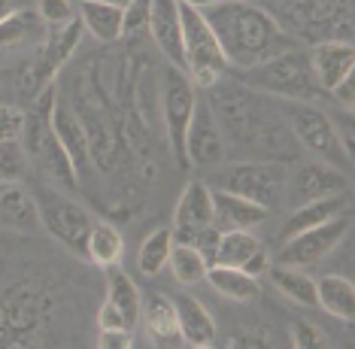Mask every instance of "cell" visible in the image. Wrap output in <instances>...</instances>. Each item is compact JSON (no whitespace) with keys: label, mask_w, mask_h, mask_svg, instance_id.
I'll return each mask as SVG.
<instances>
[{"label":"cell","mask_w":355,"mask_h":349,"mask_svg":"<svg viewBox=\"0 0 355 349\" xmlns=\"http://www.w3.org/2000/svg\"><path fill=\"white\" fill-rule=\"evenodd\" d=\"M176 3H189V6H198V10H204V6L216 3V0H176Z\"/></svg>","instance_id":"74e56055"},{"label":"cell","mask_w":355,"mask_h":349,"mask_svg":"<svg viewBox=\"0 0 355 349\" xmlns=\"http://www.w3.org/2000/svg\"><path fill=\"white\" fill-rule=\"evenodd\" d=\"M46 37V24L37 10H15L10 19L0 22V58L12 52L37 49Z\"/></svg>","instance_id":"ffe728a7"},{"label":"cell","mask_w":355,"mask_h":349,"mask_svg":"<svg viewBox=\"0 0 355 349\" xmlns=\"http://www.w3.org/2000/svg\"><path fill=\"white\" fill-rule=\"evenodd\" d=\"M103 271H107V301L125 316L128 325L137 328V322H140L143 291L137 289V282L128 277L119 264H110V267H103Z\"/></svg>","instance_id":"484cf974"},{"label":"cell","mask_w":355,"mask_h":349,"mask_svg":"<svg viewBox=\"0 0 355 349\" xmlns=\"http://www.w3.org/2000/svg\"><path fill=\"white\" fill-rule=\"evenodd\" d=\"M204 280L216 289V295L228 298V301H237V304L255 301L258 289H261L258 277H252V273H246V271H240V267H225V264H209Z\"/></svg>","instance_id":"d4e9b609"},{"label":"cell","mask_w":355,"mask_h":349,"mask_svg":"<svg viewBox=\"0 0 355 349\" xmlns=\"http://www.w3.org/2000/svg\"><path fill=\"white\" fill-rule=\"evenodd\" d=\"M37 15L43 24H67L76 19L73 0H37Z\"/></svg>","instance_id":"1f68e13d"},{"label":"cell","mask_w":355,"mask_h":349,"mask_svg":"<svg viewBox=\"0 0 355 349\" xmlns=\"http://www.w3.org/2000/svg\"><path fill=\"white\" fill-rule=\"evenodd\" d=\"M243 79L252 88H258V92H268L273 97H282V101H292V103H313L325 94L319 88L316 76H313L310 52H304L297 46L243 70Z\"/></svg>","instance_id":"3957f363"},{"label":"cell","mask_w":355,"mask_h":349,"mask_svg":"<svg viewBox=\"0 0 355 349\" xmlns=\"http://www.w3.org/2000/svg\"><path fill=\"white\" fill-rule=\"evenodd\" d=\"M292 346L295 349H316V346H331L325 331L316 328L313 322H295L292 325Z\"/></svg>","instance_id":"d6a6232c"},{"label":"cell","mask_w":355,"mask_h":349,"mask_svg":"<svg viewBox=\"0 0 355 349\" xmlns=\"http://www.w3.org/2000/svg\"><path fill=\"white\" fill-rule=\"evenodd\" d=\"M28 164L31 161L21 140H0V182H21Z\"/></svg>","instance_id":"4dcf8cb0"},{"label":"cell","mask_w":355,"mask_h":349,"mask_svg":"<svg viewBox=\"0 0 355 349\" xmlns=\"http://www.w3.org/2000/svg\"><path fill=\"white\" fill-rule=\"evenodd\" d=\"M286 167L277 161H237L222 173L219 189L234 191L240 198L252 201V204L270 210H277L282 204V194H286Z\"/></svg>","instance_id":"ba28073f"},{"label":"cell","mask_w":355,"mask_h":349,"mask_svg":"<svg viewBox=\"0 0 355 349\" xmlns=\"http://www.w3.org/2000/svg\"><path fill=\"white\" fill-rule=\"evenodd\" d=\"M125 253V240L119 228H112L107 222H94L92 231H88V243H85V258L94 262L98 267H110L119 264Z\"/></svg>","instance_id":"83f0119b"},{"label":"cell","mask_w":355,"mask_h":349,"mask_svg":"<svg viewBox=\"0 0 355 349\" xmlns=\"http://www.w3.org/2000/svg\"><path fill=\"white\" fill-rule=\"evenodd\" d=\"M222 155H225V143H222V128H219V119H216V110L207 101H198L189 121V131H185L189 167H213L222 161Z\"/></svg>","instance_id":"8fae6325"},{"label":"cell","mask_w":355,"mask_h":349,"mask_svg":"<svg viewBox=\"0 0 355 349\" xmlns=\"http://www.w3.org/2000/svg\"><path fill=\"white\" fill-rule=\"evenodd\" d=\"M134 346V328H101L98 349H131Z\"/></svg>","instance_id":"836d02e7"},{"label":"cell","mask_w":355,"mask_h":349,"mask_svg":"<svg viewBox=\"0 0 355 349\" xmlns=\"http://www.w3.org/2000/svg\"><path fill=\"white\" fill-rule=\"evenodd\" d=\"M15 10H19V6H15V0H0V22L10 19Z\"/></svg>","instance_id":"8d00e7d4"},{"label":"cell","mask_w":355,"mask_h":349,"mask_svg":"<svg viewBox=\"0 0 355 349\" xmlns=\"http://www.w3.org/2000/svg\"><path fill=\"white\" fill-rule=\"evenodd\" d=\"M331 101H337V107L346 110V112H352L355 107V94H352V76H346L343 83H337L334 88H331Z\"/></svg>","instance_id":"e575fe53"},{"label":"cell","mask_w":355,"mask_h":349,"mask_svg":"<svg viewBox=\"0 0 355 349\" xmlns=\"http://www.w3.org/2000/svg\"><path fill=\"white\" fill-rule=\"evenodd\" d=\"M213 264L240 267V271L252 273V277H261L270 267V258H268L264 243L252 237L249 231H225V234H219V243H216Z\"/></svg>","instance_id":"9a60e30c"},{"label":"cell","mask_w":355,"mask_h":349,"mask_svg":"<svg viewBox=\"0 0 355 349\" xmlns=\"http://www.w3.org/2000/svg\"><path fill=\"white\" fill-rule=\"evenodd\" d=\"M167 267H171L173 280L180 282V286H198V282H204L209 264H207V258L191 246V243L173 240L171 255H167Z\"/></svg>","instance_id":"f1b7e54d"},{"label":"cell","mask_w":355,"mask_h":349,"mask_svg":"<svg viewBox=\"0 0 355 349\" xmlns=\"http://www.w3.org/2000/svg\"><path fill=\"white\" fill-rule=\"evenodd\" d=\"M0 222L15 231L40 228L37 201L21 182H0Z\"/></svg>","instance_id":"44dd1931"},{"label":"cell","mask_w":355,"mask_h":349,"mask_svg":"<svg viewBox=\"0 0 355 349\" xmlns=\"http://www.w3.org/2000/svg\"><path fill=\"white\" fill-rule=\"evenodd\" d=\"M173 310H176V328H180V340L185 346H213L216 343V322L209 310L198 301L195 295H180L173 298Z\"/></svg>","instance_id":"ac0fdd59"},{"label":"cell","mask_w":355,"mask_h":349,"mask_svg":"<svg viewBox=\"0 0 355 349\" xmlns=\"http://www.w3.org/2000/svg\"><path fill=\"white\" fill-rule=\"evenodd\" d=\"M79 22L83 28L101 43H116L125 34V10L112 3H94V0H79Z\"/></svg>","instance_id":"cb8c5ba5"},{"label":"cell","mask_w":355,"mask_h":349,"mask_svg":"<svg viewBox=\"0 0 355 349\" xmlns=\"http://www.w3.org/2000/svg\"><path fill=\"white\" fill-rule=\"evenodd\" d=\"M140 322L146 325L149 337L158 346H176L180 340V328H176V310L173 298H167L164 291H143L140 304Z\"/></svg>","instance_id":"d6986e66"},{"label":"cell","mask_w":355,"mask_h":349,"mask_svg":"<svg viewBox=\"0 0 355 349\" xmlns=\"http://www.w3.org/2000/svg\"><path fill=\"white\" fill-rule=\"evenodd\" d=\"M349 225H352V219H349V210H346V213L328 219V222L316 225V228L292 234V237H286V246L279 249V262L277 264L301 267V271L319 264L322 258H328L343 243V237L349 234Z\"/></svg>","instance_id":"9c48e42d"},{"label":"cell","mask_w":355,"mask_h":349,"mask_svg":"<svg viewBox=\"0 0 355 349\" xmlns=\"http://www.w3.org/2000/svg\"><path fill=\"white\" fill-rule=\"evenodd\" d=\"M316 307L340 322L355 319V282L343 273H328L316 280Z\"/></svg>","instance_id":"603a6c76"},{"label":"cell","mask_w":355,"mask_h":349,"mask_svg":"<svg viewBox=\"0 0 355 349\" xmlns=\"http://www.w3.org/2000/svg\"><path fill=\"white\" fill-rule=\"evenodd\" d=\"M171 246H173V231L171 228H158L152 231L146 240H143L140 253H137V264L146 277H158L161 271L167 267V255H171Z\"/></svg>","instance_id":"f546056e"},{"label":"cell","mask_w":355,"mask_h":349,"mask_svg":"<svg viewBox=\"0 0 355 349\" xmlns=\"http://www.w3.org/2000/svg\"><path fill=\"white\" fill-rule=\"evenodd\" d=\"M195 103H198V88L189 79V73L167 64V70L161 73V116H164V131H167L173 161L180 167H189V158H185V131H189Z\"/></svg>","instance_id":"52a82bcc"},{"label":"cell","mask_w":355,"mask_h":349,"mask_svg":"<svg viewBox=\"0 0 355 349\" xmlns=\"http://www.w3.org/2000/svg\"><path fill=\"white\" fill-rule=\"evenodd\" d=\"M34 201L40 210V225L58 243H64L70 253L85 258L88 231H92V225H94L92 213H88L85 207H79L76 201H70L64 191L52 189V185H40Z\"/></svg>","instance_id":"8992f818"},{"label":"cell","mask_w":355,"mask_h":349,"mask_svg":"<svg viewBox=\"0 0 355 349\" xmlns=\"http://www.w3.org/2000/svg\"><path fill=\"white\" fill-rule=\"evenodd\" d=\"M49 121H52L55 137H58L61 146H64V152H67L70 164H73V170H76V176L79 180L88 176L92 173V143H88V134H85L83 121L76 119V112L70 110L64 101L55 97Z\"/></svg>","instance_id":"4fadbf2b"},{"label":"cell","mask_w":355,"mask_h":349,"mask_svg":"<svg viewBox=\"0 0 355 349\" xmlns=\"http://www.w3.org/2000/svg\"><path fill=\"white\" fill-rule=\"evenodd\" d=\"M146 28L167 64L185 70V55H182V28H180V3L176 0H152Z\"/></svg>","instance_id":"5bb4252c"},{"label":"cell","mask_w":355,"mask_h":349,"mask_svg":"<svg viewBox=\"0 0 355 349\" xmlns=\"http://www.w3.org/2000/svg\"><path fill=\"white\" fill-rule=\"evenodd\" d=\"M180 28H182V55L185 73L195 88H209L219 83V76L228 70V61L222 55V46L216 40L213 28L207 24L204 12L198 6L180 3Z\"/></svg>","instance_id":"277c9868"},{"label":"cell","mask_w":355,"mask_h":349,"mask_svg":"<svg viewBox=\"0 0 355 349\" xmlns=\"http://www.w3.org/2000/svg\"><path fill=\"white\" fill-rule=\"evenodd\" d=\"M346 210H349V191L328 194V198H319V201H310V204L295 207V213L288 216L286 225H282V240L292 237V234H301L306 228H316V225H322V222H328V219L346 213Z\"/></svg>","instance_id":"7402d4cb"},{"label":"cell","mask_w":355,"mask_h":349,"mask_svg":"<svg viewBox=\"0 0 355 349\" xmlns=\"http://www.w3.org/2000/svg\"><path fill=\"white\" fill-rule=\"evenodd\" d=\"M264 273L270 277V282L277 286L279 295H286L288 301H295V304H301V307H316V280L306 277L301 267L273 264Z\"/></svg>","instance_id":"4316f807"},{"label":"cell","mask_w":355,"mask_h":349,"mask_svg":"<svg viewBox=\"0 0 355 349\" xmlns=\"http://www.w3.org/2000/svg\"><path fill=\"white\" fill-rule=\"evenodd\" d=\"M55 97H58V88H55V83L46 85L43 92L34 97V112H25L21 146H25L31 164H37V170H43L52 182L64 185V189H76L79 176H76L73 164H70V158H67V152H64L61 140L52 131V121H49Z\"/></svg>","instance_id":"7a4b0ae2"},{"label":"cell","mask_w":355,"mask_h":349,"mask_svg":"<svg viewBox=\"0 0 355 349\" xmlns=\"http://www.w3.org/2000/svg\"><path fill=\"white\" fill-rule=\"evenodd\" d=\"M270 213L264 207L252 204V201L240 198L234 191L216 189L213 191V228L225 234V231H252L255 225H261Z\"/></svg>","instance_id":"e0dca14e"},{"label":"cell","mask_w":355,"mask_h":349,"mask_svg":"<svg viewBox=\"0 0 355 349\" xmlns=\"http://www.w3.org/2000/svg\"><path fill=\"white\" fill-rule=\"evenodd\" d=\"M200 12L213 28L216 40H219L228 67L249 70L255 64L297 46L279 28V22L252 0H216Z\"/></svg>","instance_id":"6da1fadb"},{"label":"cell","mask_w":355,"mask_h":349,"mask_svg":"<svg viewBox=\"0 0 355 349\" xmlns=\"http://www.w3.org/2000/svg\"><path fill=\"white\" fill-rule=\"evenodd\" d=\"M94 3H112V6H122V10H128L134 0H94Z\"/></svg>","instance_id":"f35d334b"},{"label":"cell","mask_w":355,"mask_h":349,"mask_svg":"<svg viewBox=\"0 0 355 349\" xmlns=\"http://www.w3.org/2000/svg\"><path fill=\"white\" fill-rule=\"evenodd\" d=\"M313 76L322 92H331L337 83H343L346 76H352L355 70V46L349 40H322L319 46H313L310 52Z\"/></svg>","instance_id":"2e32d148"},{"label":"cell","mask_w":355,"mask_h":349,"mask_svg":"<svg viewBox=\"0 0 355 349\" xmlns=\"http://www.w3.org/2000/svg\"><path fill=\"white\" fill-rule=\"evenodd\" d=\"M286 116H288V128H292L295 140L306 152H313L319 161L343 170V173L352 167V155L343 149L337 128H334V119L328 112H322L313 103H288Z\"/></svg>","instance_id":"5b68a950"},{"label":"cell","mask_w":355,"mask_h":349,"mask_svg":"<svg viewBox=\"0 0 355 349\" xmlns=\"http://www.w3.org/2000/svg\"><path fill=\"white\" fill-rule=\"evenodd\" d=\"M213 225V189L200 180L189 182L173 210V240L189 243L198 231Z\"/></svg>","instance_id":"7c38bea8"},{"label":"cell","mask_w":355,"mask_h":349,"mask_svg":"<svg viewBox=\"0 0 355 349\" xmlns=\"http://www.w3.org/2000/svg\"><path fill=\"white\" fill-rule=\"evenodd\" d=\"M349 191V180L343 170L325 164V161H306L292 173V180H286V204L288 207H301L310 201L328 198V194H343Z\"/></svg>","instance_id":"30bf717a"},{"label":"cell","mask_w":355,"mask_h":349,"mask_svg":"<svg viewBox=\"0 0 355 349\" xmlns=\"http://www.w3.org/2000/svg\"><path fill=\"white\" fill-rule=\"evenodd\" d=\"M98 325L101 328H131L125 322V316L116 310L110 301H103V307H101V313H98Z\"/></svg>","instance_id":"d590c367"}]
</instances>
